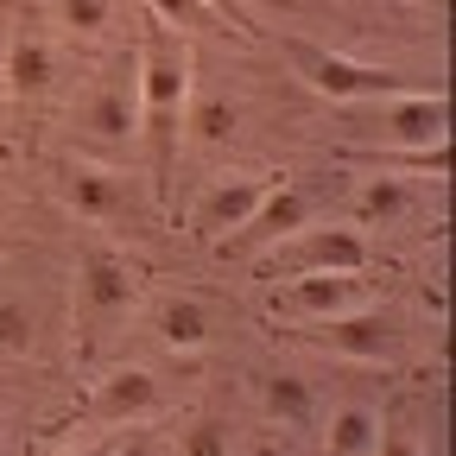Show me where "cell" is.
Here are the masks:
<instances>
[{"label":"cell","instance_id":"6da1fadb","mask_svg":"<svg viewBox=\"0 0 456 456\" xmlns=\"http://www.w3.org/2000/svg\"><path fill=\"white\" fill-rule=\"evenodd\" d=\"M134 77H140V140H146V165H152V197L165 209L171 178H178V152H184V108H191V89H197L191 32L146 20V38L134 51Z\"/></svg>","mask_w":456,"mask_h":456},{"label":"cell","instance_id":"7a4b0ae2","mask_svg":"<svg viewBox=\"0 0 456 456\" xmlns=\"http://www.w3.org/2000/svg\"><path fill=\"white\" fill-rule=\"evenodd\" d=\"M140 305V266L121 248H89L77 260V349L89 355L95 342H108Z\"/></svg>","mask_w":456,"mask_h":456},{"label":"cell","instance_id":"3957f363","mask_svg":"<svg viewBox=\"0 0 456 456\" xmlns=\"http://www.w3.org/2000/svg\"><path fill=\"white\" fill-rule=\"evenodd\" d=\"M362 266H368V235L355 222H305L254 254V273L266 285L305 279V273H362Z\"/></svg>","mask_w":456,"mask_h":456},{"label":"cell","instance_id":"277c9868","mask_svg":"<svg viewBox=\"0 0 456 456\" xmlns=\"http://www.w3.org/2000/svg\"><path fill=\"white\" fill-rule=\"evenodd\" d=\"M279 51L292 57V70L305 77V89H317V95H330V102H380V95L412 89L399 70L362 64V57H342V51H323V45H311V38H279Z\"/></svg>","mask_w":456,"mask_h":456},{"label":"cell","instance_id":"5b68a950","mask_svg":"<svg viewBox=\"0 0 456 456\" xmlns=\"http://www.w3.org/2000/svg\"><path fill=\"white\" fill-rule=\"evenodd\" d=\"M368 298V266L362 273H305V279H279L266 285V311L285 323H323L342 317Z\"/></svg>","mask_w":456,"mask_h":456},{"label":"cell","instance_id":"8992f818","mask_svg":"<svg viewBox=\"0 0 456 456\" xmlns=\"http://www.w3.org/2000/svg\"><path fill=\"white\" fill-rule=\"evenodd\" d=\"M305 342H317L323 355H342V362H393L399 355V317L380 305H355L342 317L305 323Z\"/></svg>","mask_w":456,"mask_h":456},{"label":"cell","instance_id":"52a82bcc","mask_svg":"<svg viewBox=\"0 0 456 456\" xmlns=\"http://www.w3.org/2000/svg\"><path fill=\"white\" fill-rule=\"evenodd\" d=\"M83 134H89V146L108 152V159H121V152L140 140V77H134V57H121V64H114V77L89 95Z\"/></svg>","mask_w":456,"mask_h":456},{"label":"cell","instance_id":"ba28073f","mask_svg":"<svg viewBox=\"0 0 456 456\" xmlns=\"http://www.w3.org/2000/svg\"><path fill=\"white\" fill-rule=\"evenodd\" d=\"M159 412H165V393H159V380L146 368H108L89 387V406H83V419L102 425V431H134V425H146Z\"/></svg>","mask_w":456,"mask_h":456},{"label":"cell","instance_id":"9c48e42d","mask_svg":"<svg viewBox=\"0 0 456 456\" xmlns=\"http://www.w3.org/2000/svg\"><path fill=\"white\" fill-rule=\"evenodd\" d=\"M317 216V203H311V191H298V184H273L260 203H254V216L235 228V235H228V241H216V254L222 260H254L260 248H273L279 235H292V228H305Z\"/></svg>","mask_w":456,"mask_h":456},{"label":"cell","instance_id":"30bf717a","mask_svg":"<svg viewBox=\"0 0 456 456\" xmlns=\"http://www.w3.org/2000/svg\"><path fill=\"white\" fill-rule=\"evenodd\" d=\"M279 178H266V171H248V178H216V184H203V197L191 203V241H203V248H216V241H228L235 228L254 216V203L273 191Z\"/></svg>","mask_w":456,"mask_h":456},{"label":"cell","instance_id":"8fae6325","mask_svg":"<svg viewBox=\"0 0 456 456\" xmlns=\"http://www.w3.org/2000/svg\"><path fill=\"white\" fill-rule=\"evenodd\" d=\"M444 121H450V95L444 89H399V95H380L374 102V146H431L444 140Z\"/></svg>","mask_w":456,"mask_h":456},{"label":"cell","instance_id":"7c38bea8","mask_svg":"<svg viewBox=\"0 0 456 456\" xmlns=\"http://www.w3.org/2000/svg\"><path fill=\"white\" fill-rule=\"evenodd\" d=\"M51 83H57V45L45 32L20 26L7 38V51H0V89H7L13 108H26V102H45Z\"/></svg>","mask_w":456,"mask_h":456},{"label":"cell","instance_id":"4fadbf2b","mask_svg":"<svg viewBox=\"0 0 456 456\" xmlns=\"http://www.w3.org/2000/svg\"><path fill=\"white\" fill-rule=\"evenodd\" d=\"M64 203L70 216L108 228V222H121L127 216V171H114L102 159H70L64 165Z\"/></svg>","mask_w":456,"mask_h":456},{"label":"cell","instance_id":"5bb4252c","mask_svg":"<svg viewBox=\"0 0 456 456\" xmlns=\"http://www.w3.org/2000/svg\"><path fill=\"white\" fill-rule=\"evenodd\" d=\"M152 330H159V342L171 355H203L209 336H216V311L197 292H165L152 305Z\"/></svg>","mask_w":456,"mask_h":456},{"label":"cell","instance_id":"9a60e30c","mask_svg":"<svg viewBox=\"0 0 456 456\" xmlns=\"http://www.w3.org/2000/svg\"><path fill=\"white\" fill-rule=\"evenodd\" d=\"M412 209H419V191L406 178H387V171L362 178L355 197H349V222L355 228H393V222H406Z\"/></svg>","mask_w":456,"mask_h":456},{"label":"cell","instance_id":"2e32d148","mask_svg":"<svg viewBox=\"0 0 456 456\" xmlns=\"http://www.w3.org/2000/svg\"><path fill=\"white\" fill-rule=\"evenodd\" d=\"M374 437H380L374 406H336L323 425V456H374Z\"/></svg>","mask_w":456,"mask_h":456},{"label":"cell","instance_id":"e0dca14e","mask_svg":"<svg viewBox=\"0 0 456 456\" xmlns=\"http://www.w3.org/2000/svg\"><path fill=\"white\" fill-rule=\"evenodd\" d=\"M235 121H241V108L228 102V95H197L191 89V108H184V140H197V146H228L235 140Z\"/></svg>","mask_w":456,"mask_h":456},{"label":"cell","instance_id":"ac0fdd59","mask_svg":"<svg viewBox=\"0 0 456 456\" xmlns=\"http://www.w3.org/2000/svg\"><path fill=\"white\" fill-rule=\"evenodd\" d=\"M260 406H266V419H279L285 431H305V425L317 419V393H311V380H298V374H273V380L260 387Z\"/></svg>","mask_w":456,"mask_h":456},{"label":"cell","instance_id":"d6986e66","mask_svg":"<svg viewBox=\"0 0 456 456\" xmlns=\"http://www.w3.org/2000/svg\"><path fill=\"white\" fill-rule=\"evenodd\" d=\"M355 159H368L374 171H425V178H444L450 171V140H431V146H355Z\"/></svg>","mask_w":456,"mask_h":456},{"label":"cell","instance_id":"ffe728a7","mask_svg":"<svg viewBox=\"0 0 456 456\" xmlns=\"http://www.w3.org/2000/svg\"><path fill=\"white\" fill-rule=\"evenodd\" d=\"M32 342H38V317H32V305L13 298V292H0V355L20 362V355H32Z\"/></svg>","mask_w":456,"mask_h":456},{"label":"cell","instance_id":"44dd1931","mask_svg":"<svg viewBox=\"0 0 456 456\" xmlns=\"http://www.w3.org/2000/svg\"><path fill=\"white\" fill-rule=\"evenodd\" d=\"M178 456H235V431H228V419H191L178 431Z\"/></svg>","mask_w":456,"mask_h":456},{"label":"cell","instance_id":"7402d4cb","mask_svg":"<svg viewBox=\"0 0 456 456\" xmlns=\"http://www.w3.org/2000/svg\"><path fill=\"white\" fill-rule=\"evenodd\" d=\"M108 20H114V0H57V26L77 32V38L108 32Z\"/></svg>","mask_w":456,"mask_h":456},{"label":"cell","instance_id":"603a6c76","mask_svg":"<svg viewBox=\"0 0 456 456\" xmlns=\"http://www.w3.org/2000/svg\"><path fill=\"white\" fill-rule=\"evenodd\" d=\"M146 7H152V20H165V26H209V7H203V0H146Z\"/></svg>","mask_w":456,"mask_h":456},{"label":"cell","instance_id":"cb8c5ba5","mask_svg":"<svg viewBox=\"0 0 456 456\" xmlns=\"http://www.w3.org/2000/svg\"><path fill=\"white\" fill-rule=\"evenodd\" d=\"M374 456H425V444H419L406 425H380V437H374Z\"/></svg>","mask_w":456,"mask_h":456},{"label":"cell","instance_id":"d4e9b609","mask_svg":"<svg viewBox=\"0 0 456 456\" xmlns=\"http://www.w3.org/2000/svg\"><path fill=\"white\" fill-rule=\"evenodd\" d=\"M203 7H209V13H222V20L235 26L241 38H260V26H254V7H248V0H203Z\"/></svg>","mask_w":456,"mask_h":456},{"label":"cell","instance_id":"484cf974","mask_svg":"<svg viewBox=\"0 0 456 456\" xmlns=\"http://www.w3.org/2000/svg\"><path fill=\"white\" fill-rule=\"evenodd\" d=\"M45 456H121V431H102L95 444H77V450H45Z\"/></svg>","mask_w":456,"mask_h":456}]
</instances>
